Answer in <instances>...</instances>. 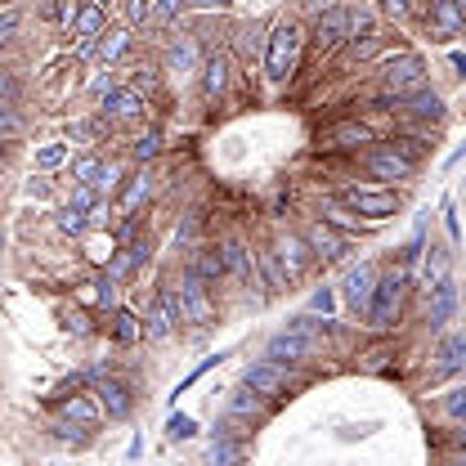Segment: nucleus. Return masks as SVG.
<instances>
[{"label": "nucleus", "mask_w": 466, "mask_h": 466, "mask_svg": "<svg viewBox=\"0 0 466 466\" xmlns=\"http://www.w3.org/2000/svg\"><path fill=\"white\" fill-rule=\"evenodd\" d=\"M404 288H408V274L404 269H395V274H386V279H377L372 283V296H368V305H363V319H368V328H395V319H400V305H404Z\"/></svg>", "instance_id": "nucleus-1"}, {"label": "nucleus", "mask_w": 466, "mask_h": 466, "mask_svg": "<svg viewBox=\"0 0 466 466\" xmlns=\"http://www.w3.org/2000/svg\"><path fill=\"white\" fill-rule=\"evenodd\" d=\"M296 58H300V27L296 23L274 27L269 50H265V76L269 81H288L291 72H296Z\"/></svg>", "instance_id": "nucleus-2"}, {"label": "nucleus", "mask_w": 466, "mask_h": 466, "mask_svg": "<svg viewBox=\"0 0 466 466\" xmlns=\"http://www.w3.org/2000/svg\"><path fill=\"white\" fill-rule=\"evenodd\" d=\"M426 86V63L417 55H400L386 63V95L390 99H404L412 90H421Z\"/></svg>", "instance_id": "nucleus-3"}, {"label": "nucleus", "mask_w": 466, "mask_h": 466, "mask_svg": "<svg viewBox=\"0 0 466 466\" xmlns=\"http://www.w3.org/2000/svg\"><path fill=\"white\" fill-rule=\"evenodd\" d=\"M211 309H216V305H211V283L188 269V274H184V288H179V314H184L188 323L207 328V323H211Z\"/></svg>", "instance_id": "nucleus-4"}, {"label": "nucleus", "mask_w": 466, "mask_h": 466, "mask_svg": "<svg viewBox=\"0 0 466 466\" xmlns=\"http://www.w3.org/2000/svg\"><path fill=\"white\" fill-rule=\"evenodd\" d=\"M341 202H346L350 211L368 216V220H386V216L400 211V198H395L390 188H346Z\"/></svg>", "instance_id": "nucleus-5"}, {"label": "nucleus", "mask_w": 466, "mask_h": 466, "mask_svg": "<svg viewBox=\"0 0 466 466\" xmlns=\"http://www.w3.org/2000/svg\"><path fill=\"white\" fill-rule=\"evenodd\" d=\"M314 350H319V341H309L305 332L288 328V332L269 337V346H265V359H269V363H283V368H296V363L314 359Z\"/></svg>", "instance_id": "nucleus-6"}, {"label": "nucleus", "mask_w": 466, "mask_h": 466, "mask_svg": "<svg viewBox=\"0 0 466 466\" xmlns=\"http://www.w3.org/2000/svg\"><path fill=\"white\" fill-rule=\"evenodd\" d=\"M242 386L251 390V395H265V400H279L283 390H288V372H283V363H251L247 372H242Z\"/></svg>", "instance_id": "nucleus-7"}, {"label": "nucleus", "mask_w": 466, "mask_h": 466, "mask_svg": "<svg viewBox=\"0 0 466 466\" xmlns=\"http://www.w3.org/2000/svg\"><path fill=\"white\" fill-rule=\"evenodd\" d=\"M305 247H309V256H314V260H328V265L346 256V238L332 229L328 220H319V225H309V229H305Z\"/></svg>", "instance_id": "nucleus-8"}, {"label": "nucleus", "mask_w": 466, "mask_h": 466, "mask_svg": "<svg viewBox=\"0 0 466 466\" xmlns=\"http://www.w3.org/2000/svg\"><path fill=\"white\" fill-rule=\"evenodd\" d=\"M220 265H225L229 279H238L242 288H251V279H256V256H251V247H247L242 238H229V242L220 247Z\"/></svg>", "instance_id": "nucleus-9"}, {"label": "nucleus", "mask_w": 466, "mask_h": 466, "mask_svg": "<svg viewBox=\"0 0 466 466\" xmlns=\"http://www.w3.org/2000/svg\"><path fill=\"white\" fill-rule=\"evenodd\" d=\"M67 27H72V36H81V46L90 50V41L104 32V9L90 5V0H86V5L72 0V5H67Z\"/></svg>", "instance_id": "nucleus-10"}, {"label": "nucleus", "mask_w": 466, "mask_h": 466, "mask_svg": "<svg viewBox=\"0 0 466 466\" xmlns=\"http://www.w3.org/2000/svg\"><path fill=\"white\" fill-rule=\"evenodd\" d=\"M148 337L153 341H167L171 337V328L179 323V300H175L171 291H157V300H153V309H148Z\"/></svg>", "instance_id": "nucleus-11"}, {"label": "nucleus", "mask_w": 466, "mask_h": 466, "mask_svg": "<svg viewBox=\"0 0 466 466\" xmlns=\"http://www.w3.org/2000/svg\"><path fill=\"white\" fill-rule=\"evenodd\" d=\"M390 104H395L404 116H417V121H440V116H444L440 95H431L426 86H421V90H412V95H404V99H390Z\"/></svg>", "instance_id": "nucleus-12"}, {"label": "nucleus", "mask_w": 466, "mask_h": 466, "mask_svg": "<svg viewBox=\"0 0 466 466\" xmlns=\"http://www.w3.org/2000/svg\"><path fill=\"white\" fill-rule=\"evenodd\" d=\"M274 256L283 260V269H288L291 283H296V279H300V274L309 269V247H305V238H296V233H283V238H279Z\"/></svg>", "instance_id": "nucleus-13"}, {"label": "nucleus", "mask_w": 466, "mask_h": 466, "mask_svg": "<svg viewBox=\"0 0 466 466\" xmlns=\"http://www.w3.org/2000/svg\"><path fill=\"white\" fill-rule=\"evenodd\" d=\"M431 32L440 41H453L462 32V5L458 0H431Z\"/></svg>", "instance_id": "nucleus-14"}, {"label": "nucleus", "mask_w": 466, "mask_h": 466, "mask_svg": "<svg viewBox=\"0 0 466 466\" xmlns=\"http://www.w3.org/2000/svg\"><path fill=\"white\" fill-rule=\"evenodd\" d=\"M346 32H350V9H341V5H332L323 18H319V50H337L341 41H346Z\"/></svg>", "instance_id": "nucleus-15"}, {"label": "nucleus", "mask_w": 466, "mask_h": 466, "mask_svg": "<svg viewBox=\"0 0 466 466\" xmlns=\"http://www.w3.org/2000/svg\"><path fill=\"white\" fill-rule=\"evenodd\" d=\"M372 283H377V269H372V265H359V269L346 274V305L354 314H363V305H368V296H372Z\"/></svg>", "instance_id": "nucleus-16"}, {"label": "nucleus", "mask_w": 466, "mask_h": 466, "mask_svg": "<svg viewBox=\"0 0 466 466\" xmlns=\"http://www.w3.org/2000/svg\"><path fill=\"white\" fill-rule=\"evenodd\" d=\"M225 86H229V58L211 55L207 63H202V99H207V104H216V99L225 95Z\"/></svg>", "instance_id": "nucleus-17"}, {"label": "nucleus", "mask_w": 466, "mask_h": 466, "mask_svg": "<svg viewBox=\"0 0 466 466\" xmlns=\"http://www.w3.org/2000/svg\"><path fill=\"white\" fill-rule=\"evenodd\" d=\"M99 404L108 408V417H116V421L130 417V404H135V400H130V386H126L121 377H104V381H99Z\"/></svg>", "instance_id": "nucleus-18"}, {"label": "nucleus", "mask_w": 466, "mask_h": 466, "mask_svg": "<svg viewBox=\"0 0 466 466\" xmlns=\"http://www.w3.org/2000/svg\"><path fill=\"white\" fill-rule=\"evenodd\" d=\"M368 171L377 175V179H408V175H412V162L400 157V153L386 144L381 153H372V157H368Z\"/></svg>", "instance_id": "nucleus-19"}, {"label": "nucleus", "mask_w": 466, "mask_h": 466, "mask_svg": "<svg viewBox=\"0 0 466 466\" xmlns=\"http://www.w3.org/2000/svg\"><path fill=\"white\" fill-rule=\"evenodd\" d=\"M462 354H466V341L453 332V337H444V346H440V363L431 368V381H444V377H453V372H462Z\"/></svg>", "instance_id": "nucleus-20"}, {"label": "nucleus", "mask_w": 466, "mask_h": 466, "mask_svg": "<svg viewBox=\"0 0 466 466\" xmlns=\"http://www.w3.org/2000/svg\"><path fill=\"white\" fill-rule=\"evenodd\" d=\"M144 113V99H139V90H108V99H104V116L108 121H130V116Z\"/></svg>", "instance_id": "nucleus-21"}, {"label": "nucleus", "mask_w": 466, "mask_h": 466, "mask_svg": "<svg viewBox=\"0 0 466 466\" xmlns=\"http://www.w3.org/2000/svg\"><path fill=\"white\" fill-rule=\"evenodd\" d=\"M435 288V300H431V323L440 328V323H449L453 319V309H458V288H453V279L444 274L440 283H431Z\"/></svg>", "instance_id": "nucleus-22"}, {"label": "nucleus", "mask_w": 466, "mask_h": 466, "mask_svg": "<svg viewBox=\"0 0 466 466\" xmlns=\"http://www.w3.org/2000/svg\"><path fill=\"white\" fill-rule=\"evenodd\" d=\"M328 144L332 148H359V144H372V130L359 126V121H341V126L328 130Z\"/></svg>", "instance_id": "nucleus-23"}, {"label": "nucleus", "mask_w": 466, "mask_h": 466, "mask_svg": "<svg viewBox=\"0 0 466 466\" xmlns=\"http://www.w3.org/2000/svg\"><path fill=\"white\" fill-rule=\"evenodd\" d=\"M148 193H153V175L139 171L130 184H126V198H121V216H135L144 202H148Z\"/></svg>", "instance_id": "nucleus-24"}, {"label": "nucleus", "mask_w": 466, "mask_h": 466, "mask_svg": "<svg viewBox=\"0 0 466 466\" xmlns=\"http://www.w3.org/2000/svg\"><path fill=\"white\" fill-rule=\"evenodd\" d=\"M256 269L265 274V283H269V291H283V288L291 283V279H288V269H283V260H279L274 251H260V256H256Z\"/></svg>", "instance_id": "nucleus-25"}, {"label": "nucleus", "mask_w": 466, "mask_h": 466, "mask_svg": "<svg viewBox=\"0 0 466 466\" xmlns=\"http://www.w3.org/2000/svg\"><path fill=\"white\" fill-rule=\"evenodd\" d=\"M63 421H76V426H86V431H90V426L99 421V408L90 404L86 395H72V400L63 404Z\"/></svg>", "instance_id": "nucleus-26"}, {"label": "nucleus", "mask_w": 466, "mask_h": 466, "mask_svg": "<svg viewBox=\"0 0 466 466\" xmlns=\"http://www.w3.org/2000/svg\"><path fill=\"white\" fill-rule=\"evenodd\" d=\"M193 274H198V279H207V283H220V279H225L220 251H216V247H202V251H198V260H193Z\"/></svg>", "instance_id": "nucleus-27"}, {"label": "nucleus", "mask_w": 466, "mask_h": 466, "mask_svg": "<svg viewBox=\"0 0 466 466\" xmlns=\"http://www.w3.org/2000/svg\"><path fill=\"white\" fill-rule=\"evenodd\" d=\"M323 220H328L332 229H346V233H363V229H368V225H363L359 216H350V207H346V202H332V207L323 211Z\"/></svg>", "instance_id": "nucleus-28"}, {"label": "nucleus", "mask_w": 466, "mask_h": 466, "mask_svg": "<svg viewBox=\"0 0 466 466\" xmlns=\"http://www.w3.org/2000/svg\"><path fill=\"white\" fill-rule=\"evenodd\" d=\"M58 229H63V233H72V238H81V233L90 229V211L72 202V207H67V211L58 216Z\"/></svg>", "instance_id": "nucleus-29"}, {"label": "nucleus", "mask_w": 466, "mask_h": 466, "mask_svg": "<svg viewBox=\"0 0 466 466\" xmlns=\"http://www.w3.org/2000/svg\"><path fill=\"white\" fill-rule=\"evenodd\" d=\"M99 36H104V32H99ZM126 50H130V32H108V36L99 41V58H104V63L121 58Z\"/></svg>", "instance_id": "nucleus-30"}, {"label": "nucleus", "mask_w": 466, "mask_h": 466, "mask_svg": "<svg viewBox=\"0 0 466 466\" xmlns=\"http://www.w3.org/2000/svg\"><path fill=\"white\" fill-rule=\"evenodd\" d=\"M116 184H121V167H113V162H108V167H99V171H95V179H90V188H95L99 198L116 193Z\"/></svg>", "instance_id": "nucleus-31"}, {"label": "nucleus", "mask_w": 466, "mask_h": 466, "mask_svg": "<svg viewBox=\"0 0 466 466\" xmlns=\"http://www.w3.org/2000/svg\"><path fill=\"white\" fill-rule=\"evenodd\" d=\"M171 67L175 72H193V67H198V46H193V41H179L171 50Z\"/></svg>", "instance_id": "nucleus-32"}, {"label": "nucleus", "mask_w": 466, "mask_h": 466, "mask_svg": "<svg viewBox=\"0 0 466 466\" xmlns=\"http://www.w3.org/2000/svg\"><path fill=\"white\" fill-rule=\"evenodd\" d=\"M207 458H211V462H238V458H247V449L233 444V440H216V444L207 449Z\"/></svg>", "instance_id": "nucleus-33"}, {"label": "nucleus", "mask_w": 466, "mask_h": 466, "mask_svg": "<svg viewBox=\"0 0 466 466\" xmlns=\"http://www.w3.org/2000/svg\"><path fill=\"white\" fill-rule=\"evenodd\" d=\"M179 9H184V0H153V5H148V18H153V23H171Z\"/></svg>", "instance_id": "nucleus-34"}, {"label": "nucleus", "mask_w": 466, "mask_h": 466, "mask_svg": "<svg viewBox=\"0 0 466 466\" xmlns=\"http://www.w3.org/2000/svg\"><path fill=\"white\" fill-rule=\"evenodd\" d=\"M157 148H162V130H148L144 139H135V157H139V162L157 157Z\"/></svg>", "instance_id": "nucleus-35"}, {"label": "nucleus", "mask_w": 466, "mask_h": 466, "mask_svg": "<svg viewBox=\"0 0 466 466\" xmlns=\"http://www.w3.org/2000/svg\"><path fill=\"white\" fill-rule=\"evenodd\" d=\"M116 337H121V341H135V337H139V319H135L130 309L116 314Z\"/></svg>", "instance_id": "nucleus-36"}, {"label": "nucleus", "mask_w": 466, "mask_h": 466, "mask_svg": "<svg viewBox=\"0 0 466 466\" xmlns=\"http://www.w3.org/2000/svg\"><path fill=\"white\" fill-rule=\"evenodd\" d=\"M63 157H67V144H46V148L36 153V167H46V171H50V167L63 162Z\"/></svg>", "instance_id": "nucleus-37"}, {"label": "nucleus", "mask_w": 466, "mask_h": 466, "mask_svg": "<svg viewBox=\"0 0 466 466\" xmlns=\"http://www.w3.org/2000/svg\"><path fill=\"white\" fill-rule=\"evenodd\" d=\"M233 417H256V412H260V400H256V395H247V390H242V395H233Z\"/></svg>", "instance_id": "nucleus-38"}, {"label": "nucleus", "mask_w": 466, "mask_h": 466, "mask_svg": "<svg viewBox=\"0 0 466 466\" xmlns=\"http://www.w3.org/2000/svg\"><path fill=\"white\" fill-rule=\"evenodd\" d=\"M95 171H99V162H95V157H76V162H72V179H76V184H90Z\"/></svg>", "instance_id": "nucleus-39"}, {"label": "nucleus", "mask_w": 466, "mask_h": 466, "mask_svg": "<svg viewBox=\"0 0 466 466\" xmlns=\"http://www.w3.org/2000/svg\"><path fill=\"white\" fill-rule=\"evenodd\" d=\"M444 269H449V265H444V256H440V251H431V256H426V288H431V283H440V279H444Z\"/></svg>", "instance_id": "nucleus-40"}, {"label": "nucleus", "mask_w": 466, "mask_h": 466, "mask_svg": "<svg viewBox=\"0 0 466 466\" xmlns=\"http://www.w3.org/2000/svg\"><path fill=\"white\" fill-rule=\"evenodd\" d=\"M18 23H23V14H18V9H5V14H0V46L18 32Z\"/></svg>", "instance_id": "nucleus-41"}, {"label": "nucleus", "mask_w": 466, "mask_h": 466, "mask_svg": "<svg viewBox=\"0 0 466 466\" xmlns=\"http://www.w3.org/2000/svg\"><path fill=\"white\" fill-rule=\"evenodd\" d=\"M23 130V121H18V113L9 108V104H0V135H18Z\"/></svg>", "instance_id": "nucleus-42"}, {"label": "nucleus", "mask_w": 466, "mask_h": 466, "mask_svg": "<svg viewBox=\"0 0 466 466\" xmlns=\"http://www.w3.org/2000/svg\"><path fill=\"white\" fill-rule=\"evenodd\" d=\"M193 431H198V426H193V417H171V426H167V435H171V440H188Z\"/></svg>", "instance_id": "nucleus-43"}, {"label": "nucleus", "mask_w": 466, "mask_h": 466, "mask_svg": "<svg viewBox=\"0 0 466 466\" xmlns=\"http://www.w3.org/2000/svg\"><path fill=\"white\" fill-rule=\"evenodd\" d=\"M14 99H18V76L0 72V104H14Z\"/></svg>", "instance_id": "nucleus-44"}, {"label": "nucleus", "mask_w": 466, "mask_h": 466, "mask_svg": "<svg viewBox=\"0 0 466 466\" xmlns=\"http://www.w3.org/2000/svg\"><path fill=\"white\" fill-rule=\"evenodd\" d=\"M390 148H395V153H400V157H408V162H412V167H417V157H421V144H417V139H395V144H390Z\"/></svg>", "instance_id": "nucleus-45"}, {"label": "nucleus", "mask_w": 466, "mask_h": 466, "mask_svg": "<svg viewBox=\"0 0 466 466\" xmlns=\"http://www.w3.org/2000/svg\"><path fill=\"white\" fill-rule=\"evenodd\" d=\"M444 408H449V417L458 421V417L466 412V390H449V400H444Z\"/></svg>", "instance_id": "nucleus-46"}, {"label": "nucleus", "mask_w": 466, "mask_h": 466, "mask_svg": "<svg viewBox=\"0 0 466 466\" xmlns=\"http://www.w3.org/2000/svg\"><path fill=\"white\" fill-rule=\"evenodd\" d=\"M332 305H337V300H332V291H328V288L309 296V309H319V314H332Z\"/></svg>", "instance_id": "nucleus-47"}, {"label": "nucleus", "mask_w": 466, "mask_h": 466, "mask_svg": "<svg viewBox=\"0 0 466 466\" xmlns=\"http://www.w3.org/2000/svg\"><path fill=\"white\" fill-rule=\"evenodd\" d=\"M386 14H390V18H404V14H408V0H386Z\"/></svg>", "instance_id": "nucleus-48"}, {"label": "nucleus", "mask_w": 466, "mask_h": 466, "mask_svg": "<svg viewBox=\"0 0 466 466\" xmlns=\"http://www.w3.org/2000/svg\"><path fill=\"white\" fill-rule=\"evenodd\" d=\"M130 18L144 23V18H148V5H144V0H130Z\"/></svg>", "instance_id": "nucleus-49"}, {"label": "nucleus", "mask_w": 466, "mask_h": 466, "mask_svg": "<svg viewBox=\"0 0 466 466\" xmlns=\"http://www.w3.org/2000/svg\"><path fill=\"white\" fill-rule=\"evenodd\" d=\"M184 5H198V9H225L229 0H184Z\"/></svg>", "instance_id": "nucleus-50"}, {"label": "nucleus", "mask_w": 466, "mask_h": 466, "mask_svg": "<svg viewBox=\"0 0 466 466\" xmlns=\"http://www.w3.org/2000/svg\"><path fill=\"white\" fill-rule=\"evenodd\" d=\"M90 5H99V9H104V5H108V0H90Z\"/></svg>", "instance_id": "nucleus-51"}]
</instances>
